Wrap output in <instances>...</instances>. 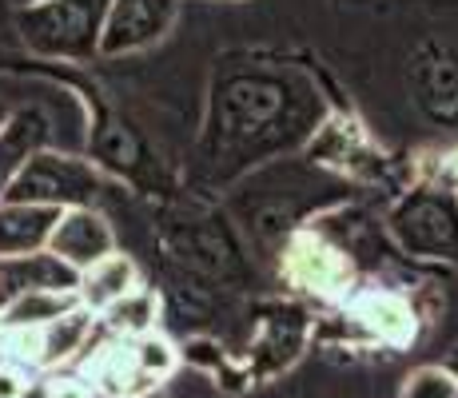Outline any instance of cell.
<instances>
[{
    "mask_svg": "<svg viewBox=\"0 0 458 398\" xmlns=\"http://www.w3.org/2000/svg\"><path fill=\"white\" fill-rule=\"evenodd\" d=\"M108 4L112 0H37L16 13V29L37 56L84 64L100 56Z\"/></svg>",
    "mask_w": 458,
    "mask_h": 398,
    "instance_id": "obj_1",
    "label": "cell"
},
{
    "mask_svg": "<svg viewBox=\"0 0 458 398\" xmlns=\"http://www.w3.org/2000/svg\"><path fill=\"white\" fill-rule=\"evenodd\" d=\"M386 235L411 259H435L458 267V191L415 183L386 211Z\"/></svg>",
    "mask_w": 458,
    "mask_h": 398,
    "instance_id": "obj_2",
    "label": "cell"
},
{
    "mask_svg": "<svg viewBox=\"0 0 458 398\" xmlns=\"http://www.w3.org/2000/svg\"><path fill=\"white\" fill-rule=\"evenodd\" d=\"M96 331H100V315L88 311V307H81V303H76L72 311H64L60 318H52L48 326H40V334H44V375L81 362L88 343L96 339Z\"/></svg>",
    "mask_w": 458,
    "mask_h": 398,
    "instance_id": "obj_13",
    "label": "cell"
},
{
    "mask_svg": "<svg viewBox=\"0 0 458 398\" xmlns=\"http://www.w3.org/2000/svg\"><path fill=\"white\" fill-rule=\"evenodd\" d=\"M40 378H44V398H96L88 378L72 375V370H48Z\"/></svg>",
    "mask_w": 458,
    "mask_h": 398,
    "instance_id": "obj_20",
    "label": "cell"
},
{
    "mask_svg": "<svg viewBox=\"0 0 458 398\" xmlns=\"http://www.w3.org/2000/svg\"><path fill=\"white\" fill-rule=\"evenodd\" d=\"M100 326L116 339H140V334H152L160 326V295L152 287L140 283L136 291H128L120 303H112L100 315Z\"/></svg>",
    "mask_w": 458,
    "mask_h": 398,
    "instance_id": "obj_14",
    "label": "cell"
},
{
    "mask_svg": "<svg viewBox=\"0 0 458 398\" xmlns=\"http://www.w3.org/2000/svg\"><path fill=\"white\" fill-rule=\"evenodd\" d=\"M415 172H419V183H427V188L458 191V144L422 148L415 156Z\"/></svg>",
    "mask_w": 458,
    "mask_h": 398,
    "instance_id": "obj_17",
    "label": "cell"
},
{
    "mask_svg": "<svg viewBox=\"0 0 458 398\" xmlns=\"http://www.w3.org/2000/svg\"><path fill=\"white\" fill-rule=\"evenodd\" d=\"M44 148H56V128L52 120L44 116L40 108H21V112H8V120L0 123V175H4V188L21 164L29 156L44 152Z\"/></svg>",
    "mask_w": 458,
    "mask_h": 398,
    "instance_id": "obj_11",
    "label": "cell"
},
{
    "mask_svg": "<svg viewBox=\"0 0 458 398\" xmlns=\"http://www.w3.org/2000/svg\"><path fill=\"white\" fill-rule=\"evenodd\" d=\"M0 362L29 378L44 375V334L40 326H0Z\"/></svg>",
    "mask_w": 458,
    "mask_h": 398,
    "instance_id": "obj_16",
    "label": "cell"
},
{
    "mask_svg": "<svg viewBox=\"0 0 458 398\" xmlns=\"http://www.w3.org/2000/svg\"><path fill=\"white\" fill-rule=\"evenodd\" d=\"M76 283H81V271H72L48 247L16 255V259H0V307L13 303L24 291H76Z\"/></svg>",
    "mask_w": 458,
    "mask_h": 398,
    "instance_id": "obj_9",
    "label": "cell"
},
{
    "mask_svg": "<svg viewBox=\"0 0 458 398\" xmlns=\"http://www.w3.org/2000/svg\"><path fill=\"white\" fill-rule=\"evenodd\" d=\"M81 375L88 378L96 398H144L160 386L140 367L131 339H116L108 331L100 343H88V351L81 355Z\"/></svg>",
    "mask_w": 458,
    "mask_h": 398,
    "instance_id": "obj_7",
    "label": "cell"
},
{
    "mask_svg": "<svg viewBox=\"0 0 458 398\" xmlns=\"http://www.w3.org/2000/svg\"><path fill=\"white\" fill-rule=\"evenodd\" d=\"M180 0H112L104 21L100 56H131L160 44L175 29Z\"/></svg>",
    "mask_w": 458,
    "mask_h": 398,
    "instance_id": "obj_6",
    "label": "cell"
},
{
    "mask_svg": "<svg viewBox=\"0 0 458 398\" xmlns=\"http://www.w3.org/2000/svg\"><path fill=\"white\" fill-rule=\"evenodd\" d=\"M343 318L367 343H378V347L391 351L411 347L422 331V315L415 311V303L391 287H355L343 299Z\"/></svg>",
    "mask_w": 458,
    "mask_h": 398,
    "instance_id": "obj_5",
    "label": "cell"
},
{
    "mask_svg": "<svg viewBox=\"0 0 458 398\" xmlns=\"http://www.w3.org/2000/svg\"><path fill=\"white\" fill-rule=\"evenodd\" d=\"M399 398H458V378L443 362H427V367H415L403 378Z\"/></svg>",
    "mask_w": 458,
    "mask_h": 398,
    "instance_id": "obj_18",
    "label": "cell"
},
{
    "mask_svg": "<svg viewBox=\"0 0 458 398\" xmlns=\"http://www.w3.org/2000/svg\"><path fill=\"white\" fill-rule=\"evenodd\" d=\"M8 120V108H4V100H0V123H4Z\"/></svg>",
    "mask_w": 458,
    "mask_h": 398,
    "instance_id": "obj_24",
    "label": "cell"
},
{
    "mask_svg": "<svg viewBox=\"0 0 458 398\" xmlns=\"http://www.w3.org/2000/svg\"><path fill=\"white\" fill-rule=\"evenodd\" d=\"M131 347H136V359H140V367L148 370V375L156 378V383H167V378L180 370V347H172V343L164 339L160 331H152V334H140V339H131Z\"/></svg>",
    "mask_w": 458,
    "mask_h": 398,
    "instance_id": "obj_19",
    "label": "cell"
},
{
    "mask_svg": "<svg viewBox=\"0 0 458 398\" xmlns=\"http://www.w3.org/2000/svg\"><path fill=\"white\" fill-rule=\"evenodd\" d=\"M76 303H81L76 291H24L13 303L0 307V326H48Z\"/></svg>",
    "mask_w": 458,
    "mask_h": 398,
    "instance_id": "obj_15",
    "label": "cell"
},
{
    "mask_svg": "<svg viewBox=\"0 0 458 398\" xmlns=\"http://www.w3.org/2000/svg\"><path fill=\"white\" fill-rule=\"evenodd\" d=\"M104 180L88 159L60 152V148H44V152L29 156L21 172L8 180L4 199L13 203H37V207H96Z\"/></svg>",
    "mask_w": 458,
    "mask_h": 398,
    "instance_id": "obj_3",
    "label": "cell"
},
{
    "mask_svg": "<svg viewBox=\"0 0 458 398\" xmlns=\"http://www.w3.org/2000/svg\"><path fill=\"white\" fill-rule=\"evenodd\" d=\"M140 287V267L136 259H128L124 251H112L104 259H96L88 271H81V283H76V299L88 311L104 315L112 303L128 295V291Z\"/></svg>",
    "mask_w": 458,
    "mask_h": 398,
    "instance_id": "obj_12",
    "label": "cell"
},
{
    "mask_svg": "<svg viewBox=\"0 0 458 398\" xmlns=\"http://www.w3.org/2000/svg\"><path fill=\"white\" fill-rule=\"evenodd\" d=\"M21 398H44V378H32V383L21 391Z\"/></svg>",
    "mask_w": 458,
    "mask_h": 398,
    "instance_id": "obj_22",
    "label": "cell"
},
{
    "mask_svg": "<svg viewBox=\"0 0 458 398\" xmlns=\"http://www.w3.org/2000/svg\"><path fill=\"white\" fill-rule=\"evenodd\" d=\"M48 251L60 255L72 271H88L96 259L116 251V232L96 207H64L52 227Z\"/></svg>",
    "mask_w": 458,
    "mask_h": 398,
    "instance_id": "obj_8",
    "label": "cell"
},
{
    "mask_svg": "<svg viewBox=\"0 0 458 398\" xmlns=\"http://www.w3.org/2000/svg\"><path fill=\"white\" fill-rule=\"evenodd\" d=\"M279 275L292 291L319 303H343L351 291L359 287V271L347 247H339L331 235L303 227L287 239L284 255H279Z\"/></svg>",
    "mask_w": 458,
    "mask_h": 398,
    "instance_id": "obj_4",
    "label": "cell"
},
{
    "mask_svg": "<svg viewBox=\"0 0 458 398\" xmlns=\"http://www.w3.org/2000/svg\"><path fill=\"white\" fill-rule=\"evenodd\" d=\"M16 4H21V8H24V4H37V0H16Z\"/></svg>",
    "mask_w": 458,
    "mask_h": 398,
    "instance_id": "obj_26",
    "label": "cell"
},
{
    "mask_svg": "<svg viewBox=\"0 0 458 398\" xmlns=\"http://www.w3.org/2000/svg\"><path fill=\"white\" fill-rule=\"evenodd\" d=\"M0 199H4V175H0Z\"/></svg>",
    "mask_w": 458,
    "mask_h": 398,
    "instance_id": "obj_25",
    "label": "cell"
},
{
    "mask_svg": "<svg viewBox=\"0 0 458 398\" xmlns=\"http://www.w3.org/2000/svg\"><path fill=\"white\" fill-rule=\"evenodd\" d=\"M144 398H160V394H156V391H152V394H144Z\"/></svg>",
    "mask_w": 458,
    "mask_h": 398,
    "instance_id": "obj_27",
    "label": "cell"
},
{
    "mask_svg": "<svg viewBox=\"0 0 458 398\" xmlns=\"http://www.w3.org/2000/svg\"><path fill=\"white\" fill-rule=\"evenodd\" d=\"M443 367H446V370H451V375L458 378V347L451 351V355H446V362H443Z\"/></svg>",
    "mask_w": 458,
    "mask_h": 398,
    "instance_id": "obj_23",
    "label": "cell"
},
{
    "mask_svg": "<svg viewBox=\"0 0 458 398\" xmlns=\"http://www.w3.org/2000/svg\"><path fill=\"white\" fill-rule=\"evenodd\" d=\"M29 383H32L29 375H21V370H13V367H4V362H0V398H21V391Z\"/></svg>",
    "mask_w": 458,
    "mask_h": 398,
    "instance_id": "obj_21",
    "label": "cell"
},
{
    "mask_svg": "<svg viewBox=\"0 0 458 398\" xmlns=\"http://www.w3.org/2000/svg\"><path fill=\"white\" fill-rule=\"evenodd\" d=\"M56 219H60L56 207L0 199V259H16V255L44 251L48 239H52Z\"/></svg>",
    "mask_w": 458,
    "mask_h": 398,
    "instance_id": "obj_10",
    "label": "cell"
}]
</instances>
